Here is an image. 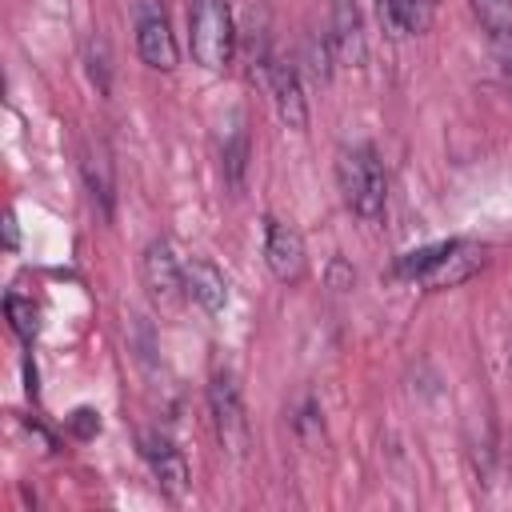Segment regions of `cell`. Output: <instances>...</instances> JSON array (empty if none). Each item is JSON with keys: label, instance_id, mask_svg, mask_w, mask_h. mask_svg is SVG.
Listing matches in <instances>:
<instances>
[{"label": "cell", "instance_id": "cell-1", "mask_svg": "<svg viewBox=\"0 0 512 512\" xmlns=\"http://www.w3.org/2000/svg\"><path fill=\"white\" fill-rule=\"evenodd\" d=\"M336 184L344 192V204L360 220H380L384 216L388 180H384V164H380L372 144H356V148H344L336 156Z\"/></svg>", "mask_w": 512, "mask_h": 512}, {"label": "cell", "instance_id": "cell-2", "mask_svg": "<svg viewBox=\"0 0 512 512\" xmlns=\"http://www.w3.org/2000/svg\"><path fill=\"white\" fill-rule=\"evenodd\" d=\"M188 48L192 60L208 72H224L236 52V20L228 0H192L188 4Z\"/></svg>", "mask_w": 512, "mask_h": 512}, {"label": "cell", "instance_id": "cell-3", "mask_svg": "<svg viewBox=\"0 0 512 512\" xmlns=\"http://www.w3.org/2000/svg\"><path fill=\"white\" fill-rule=\"evenodd\" d=\"M140 280L152 296L156 308L164 312H176L184 300H188V284H184V264L172 256V244L168 240H152L140 256Z\"/></svg>", "mask_w": 512, "mask_h": 512}, {"label": "cell", "instance_id": "cell-4", "mask_svg": "<svg viewBox=\"0 0 512 512\" xmlns=\"http://www.w3.org/2000/svg\"><path fill=\"white\" fill-rule=\"evenodd\" d=\"M264 264L280 284H288V288L300 284L308 276V248H304L300 228L268 216L264 220Z\"/></svg>", "mask_w": 512, "mask_h": 512}, {"label": "cell", "instance_id": "cell-5", "mask_svg": "<svg viewBox=\"0 0 512 512\" xmlns=\"http://www.w3.org/2000/svg\"><path fill=\"white\" fill-rule=\"evenodd\" d=\"M208 404H212V420H216V436L232 456H244L248 448V416H244V400L236 388L232 372H216L208 384Z\"/></svg>", "mask_w": 512, "mask_h": 512}, {"label": "cell", "instance_id": "cell-6", "mask_svg": "<svg viewBox=\"0 0 512 512\" xmlns=\"http://www.w3.org/2000/svg\"><path fill=\"white\" fill-rule=\"evenodd\" d=\"M136 52L156 72H172L176 60H180L176 36H172V24H168V12L156 0H140V8H136Z\"/></svg>", "mask_w": 512, "mask_h": 512}, {"label": "cell", "instance_id": "cell-7", "mask_svg": "<svg viewBox=\"0 0 512 512\" xmlns=\"http://www.w3.org/2000/svg\"><path fill=\"white\" fill-rule=\"evenodd\" d=\"M264 76H268V92H272L276 116H280L288 128L304 132V128H308V104H304V88H300L296 64L268 56V60H264Z\"/></svg>", "mask_w": 512, "mask_h": 512}, {"label": "cell", "instance_id": "cell-8", "mask_svg": "<svg viewBox=\"0 0 512 512\" xmlns=\"http://www.w3.org/2000/svg\"><path fill=\"white\" fill-rule=\"evenodd\" d=\"M140 452H144V460H148V468H152L160 492L172 496V500H180V496L188 492V476H192V472H188V460H184V452L176 448V440H168L164 432H148V436L140 440Z\"/></svg>", "mask_w": 512, "mask_h": 512}, {"label": "cell", "instance_id": "cell-9", "mask_svg": "<svg viewBox=\"0 0 512 512\" xmlns=\"http://www.w3.org/2000/svg\"><path fill=\"white\" fill-rule=\"evenodd\" d=\"M484 268V244H472V240H452L448 252L436 260V268L424 276L428 288H456L464 284L472 272Z\"/></svg>", "mask_w": 512, "mask_h": 512}, {"label": "cell", "instance_id": "cell-10", "mask_svg": "<svg viewBox=\"0 0 512 512\" xmlns=\"http://www.w3.org/2000/svg\"><path fill=\"white\" fill-rule=\"evenodd\" d=\"M184 284H188V296L204 312H212V316L224 312V304H228V280H224V272L212 260H204V256L184 260Z\"/></svg>", "mask_w": 512, "mask_h": 512}, {"label": "cell", "instance_id": "cell-11", "mask_svg": "<svg viewBox=\"0 0 512 512\" xmlns=\"http://www.w3.org/2000/svg\"><path fill=\"white\" fill-rule=\"evenodd\" d=\"M328 44L336 52V60H348V64H360L364 60V32H360V16L348 0H336V16H332V32H328Z\"/></svg>", "mask_w": 512, "mask_h": 512}, {"label": "cell", "instance_id": "cell-12", "mask_svg": "<svg viewBox=\"0 0 512 512\" xmlns=\"http://www.w3.org/2000/svg\"><path fill=\"white\" fill-rule=\"evenodd\" d=\"M84 184H88L92 200H100V212H104V216H112L116 184H112V160H108V152H104L100 144H96V148H88V156H84Z\"/></svg>", "mask_w": 512, "mask_h": 512}, {"label": "cell", "instance_id": "cell-13", "mask_svg": "<svg viewBox=\"0 0 512 512\" xmlns=\"http://www.w3.org/2000/svg\"><path fill=\"white\" fill-rule=\"evenodd\" d=\"M492 44L512 48V0H468Z\"/></svg>", "mask_w": 512, "mask_h": 512}, {"label": "cell", "instance_id": "cell-14", "mask_svg": "<svg viewBox=\"0 0 512 512\" xmlns=\"http://www.w3.org/2000/svg\"><path fill=\"white\" fill-rule=\"evenodd\" d=\"M448 244L452 240H440V244H428V248H412V252H404L400 260H396V276H408V280H424L432 268H436V260L448 252Z\"/></svg>", "mask_w": 512, "mask_h": 512}, {"label": "cell", "instance_id": "cell-15", "mask_svg": "<svg viewBox=\"0 0 512 512\" xmlns=\"http://www.w3.org/2000/svg\"><path fill=\"white\" fill-rule=\"evenodd\" d=\"M244 168H248V132H244V120H236L232 136L224 140V180L232 188H240Z\"/></svg>", "mask_w": 512, "mask_h": 512}, {"label": "cell", "instance_id": "cell-16", "mask_svg": "<svg viewBox=\"0 0 512 512\" xmlns=\"http://www.w3.org/2000/svg\"><path fill=\"white\" fill-rule=\"evenodd\" d=\"M4 312H8V320H12V328H16V336H20V340H32V336H36L40 320H36L32 300H24V296L8 292V296H4Z\"/></svg>", "mask_w": 512, "mask_h": 512}, {"label": "cell", "instance_id": "cell-17", "mask_svg": "<svg viewBox=\"0 0 512 512\" xmlns=\"http://www.w3.org/2000/svg\"><path fill=\"white\" fill-rule=\"evenodd\" d=\"M72 424H76V432H80V436H92V432L100 428V420H96V412H88V408H80V412L72 416Z\"/></svg>", "mask_w": 512, "mask_h": 512}, {"label": "cell", "instance_id": "cell-18", "mask_svg": "<svg viewBox=\"0 0 512 512\" xmlns=\"http://www.w3.org/2000/svg\"><path fill=\"white\" fill-rule=\"evenodd\" d=\"M8 248H16V216H8Z\"/></svg>", "mask_w": 512, "mask_h": 512}]
</instances>
